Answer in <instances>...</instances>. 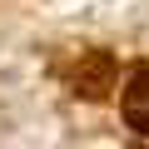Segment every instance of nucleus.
Returning a JSON list of instances; mask_svg holds the SVG:
<instances>
[{"mask_svg":"<svg viewBox=\"0 0 149 149\" xmlns=\"http://www.w3.org/2000/svg\"><path fill=\"white\" fill-rule=\"evenodd\" d=\"M124 119H129V129L149 134V70L134 74L129 90H124Z\"/></svg>","mask_w":149,"mask_h":149,"instance_id":"1","label":"nucleus"}]
</instances>
